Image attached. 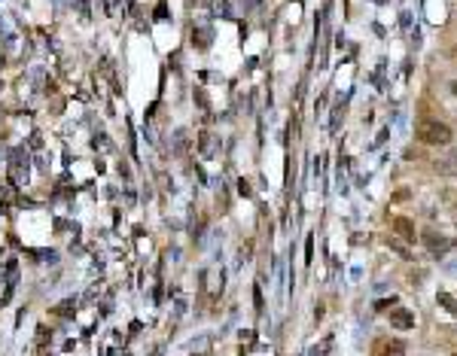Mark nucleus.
Returning <instances> with one entry per match:
<instances>
[{
    "label": "nucleus",
    "mask_w": 457,
    "mask_h": 356,
    "mask_svg": "<svg viewBox=\"0 0 457 356\" xmlns=\"http://www.w3.org/2000/svg\"><path fill=\"white\" fill-rule=\"evenodd\" d=\"M390 326H393V329H402V332L414 329V313L405 310V307H396V310L390 313Z\"/></svg>",
    "instance_id": "nucleus-2"
},
{
    "label": "nucleus",
    "mask_w": 457,
    "mask_h": 356,
    "mask_svg": "<svg viewBox=\"0 0 457 356\" xmlns=\"http://www.w3.org/2000/svg\"><path fill=\"white\" fill-rule=\"evenodd\" d=\"M393 228H396V234L405 237V241H414V225H411L405 216H396V219H393Z\"/></svg>",
    "instance_id": "nucleus-4"
},
{
    "label": "nucleus",
    "mask_w": 457,
    "mask_h": 356,
    "mask_svg": "<svg viewBox=\"0 0 457 356\" xmlns=\"http://www.w3.org/2000/svg\"><path fill=\"white\" fill-rule=\"evenodd\" d=\"M436 298H439V304H442V307H445V310H448L451 316H457V301H454V298H451L448 292H439Z\"/></svg>",
    "instance_id": "nucleus-6"
},
{
    "label": "nucleus",
    "mask_w": 457,
    "mask_h": 356,
    "mask_svg": "<svg viewBox=\"0 0 457 356\" xmlns=\"http://www.w3.org/2000/svg\"><path fill=\"white\" fill-rule=\"evenodd\" d=\"M451 92H454V95H457V83H451Z\"/></svg>",
    "instance_id": "nucleus-9"
},
{
    "label": "nucleus",
    "mask_w": 457,
    "mask_h": 356,
    "mask_svg": "<svg viewBox=\"0 0 457 356\" xmlns=\"http://www.w3.org/2000/svg\"><path fill=\"white\" fill-rule=\"evenodd\" d=\"M311 244H314V237H308V244H305V259H308V262H311V256H314V247H311Z\"/></svg>",
    "instance_id": "nucleus-7"
},
{
    "label": "nucleus",
    "mask_w": 457,
    "mask_h": 356,
    "mask_svg": "<svg viewBox=\"0 0 457 356\" xmlns=\"http://www.w3.org/2000/svg\"><path fill=\"white\" fill-rule=\"evenodd\" d=\"M424 241H427V247H430V250H442V247H445L442 234H436L433 228H427V231H424Z\"/></svg>",
    "instance_id": "nucleus-5"
},
{
    "label": "nucleus",
    "mask_w": 457,
    "mask_h": 356,
    "mask_svg": "<svg viewBox=\"0 0 457 356\" xmlns=\"http://www.w3.org/2000/svg\"><path fill=\"white\" fill-rule=\"evenodd\" d=\"M417 140L430 143V146H448L451 143V128L436 122V119H424V122L417 125Z\"/></svg>",
    "instance_id": "nucleus-1"
},
{
    "label": "nucleus",
    "mask_w": 457,
    "mask_h": 356,
    "mask_svg": "<svg viewBox=\"0 0 457 356\" xmlns=\"http://www.w3.org/2000/svg\"><path fill=\"white\" fill-rule=\"evenodd\" d=\"M393 301H396V298H390V301H387V298H381V301H375V310H384V307H390Z\"/></svg>",
    "instance_id": "nucleus-8"
},
{
    "label": "nucleus",
    "mask_w": 457,
    "mask_h": 356,
    "mask_svg": "<svg viewBox=\"0 0 457 356\" xmlns=\"http://www.w3.org/2000/svg\"><path fill=\"white\" fill-rule=\"evenodd\" d=\"M378 356H405V344L402 341H381Z\"/></svg>",
    "instance_id": "nucleus-3"
}]
</instances>
